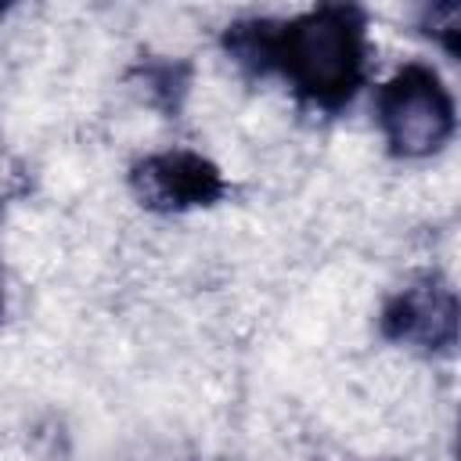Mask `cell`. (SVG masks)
<instances>
[{
    "mask_svg": "<svg viewBox=\"0 0 461 461\" xmlns=\"http://www.w3.org/2000/svg\"><path fill=\"white\" fill-rule=\"evenodd\" d=\"M360 25L349 11L339 7H324L292 22L285 32H277L274 50L295 86L328 104L353 94L360 76Z\"/></svg>",
    "mask_w": 461,
    "mask_h": 461,
    "instance_id": "cell-1",
    "label": "cell"
},
{
    "mask_svg": "<svg viewBox=\"0 0 461 461\" xmlns=\"http://www.w3.org/2000/svg\"><path fill=\"white\" fill-rule=\"evenodd\" d=\"M378 119L396 155L421 158L439 151L454 133V101L436 79V72L407 65L382 86Z\"/></svg>",
    "mask_w": 461,
    "mask_h": 461,
    "instance_id": "cell-2",
    "label": "cell"
},
{
    "mask_svg": "<svg viewBox=\"0 0 461 461\" xmlns=\"http://www.w3.org/2000/svg\"><path fill=\"white\" fill-rule=\"evenodd\" d=\"M133 191L151 209H187L220 198L223 180L212 162L191 151H166L144 158L133 173Z\"/></svg>",
    "mask_w": 461,
    "mask_h": 461,
    "instance_id": "cell-3",
    "label": "cell"
},
{
    "mask_svg": "<svg viewBox=\"0 0 461 461\" xmlns=\"http://www.w3.org/2000/svg\"><path fill=\"white\" fill-rule=\"evenodd\" d=\"M385 331L396 342H411V346H421V349L450 346L454 331H457L454 292L436 285V281H421V285L403 288L385 306Z\"/></svg>",
    "mask_w": 461,
    "mask_h": 461,
    "instance_id": "cell-4",
    "label": "cell"
},
{
    "mask_svg": "<svg viewBox=\"0 0 461 461\" xmlns=\"http://www.w3.org/2000/svg\"><path fill=\"white\" fill-rule=\"evenodd\" d=\"M457 22H461V7H457V4H443V7L425 11V25H429V32H432L450 54L457 50Z\"/></svg>",
    "mask_w": 461,
    "mask_h": 461,
    "instance_id": "cell-5",
    "label": "cell"
},
{
    "mask_svg": "<svg viewBox=\"0 0 461 461\" xmlns=\"http://www.w3.org/2000/svg\"><path fill=\"white\" fill-rule=\"evenodd\" d=\"M0 14H4V7H0Z\"/></svg>",
    "mask_w": 461,
    "mask_h": 461,
    "instance_id": "cell-6",
    "label": "cell"
}]
</instances>
